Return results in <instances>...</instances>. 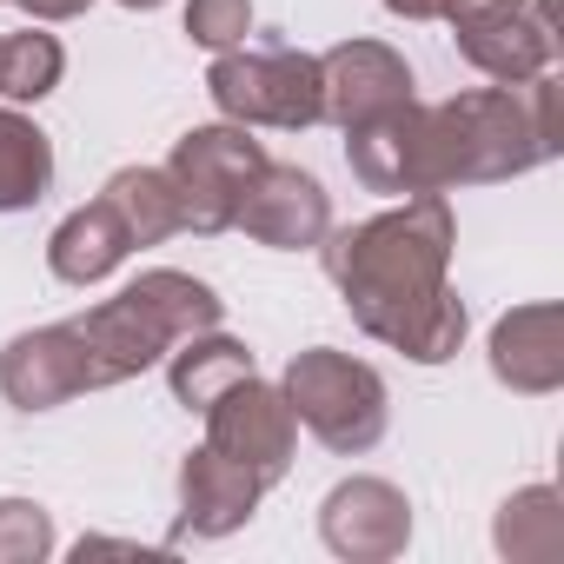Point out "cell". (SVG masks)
I'll return each mask as SVG.
<instances>
[{"label": "cell", "mask_w": 564, "mask_h": 564, "mask_svg": "<svg viewBox=\"0 0 564 564\" xmlns=\"http://www.w3.org/2000/svg\"><path fill=\"white\" fill-rule=\"evenodd\" d=\"M0 392H8V405H21V412H54V405L80 399V392H100L94 352L74 333V319L14 333L8 352H0Z\"/></svg>", "instance_id": "cell-8"}, {"label": "cell", "mask_w": 564, "mask_h": 564, "mask_svg": "<svg viewBox=\"0 0 564 564\" xmlns=\"http://www.w3.org/2000/svg\"><path fill=\"white\" fill-rule=\"evenodd\" d=\"M505 8H524V0H505Z\"/></svg>", "instance_id": "cell-27"}, {"label": "cell", "mask_w": 564, "mask_h": 564, "mask_svg": "<svg viewBox=\"0 0 564 564\" xmlns=\"http://www.w3.org/2000/svg\"><path fill=\"white\" fill-rule=\"evenodd\" d=\"M452 246L458 219L445 193H405L359 226H326L319 259L366 339L405 352L412 366H445L465 346V300L445 279Z\"/></svg>", "instance_id": "cell-1"}, {"label": "cell", "mask_w": 564, "mask_h": 564, "mask_svg": "<svg viewBox=\"0 0 564 564\" xmlns=\"http://www.w3.org/2000/svg\"><path fill=\"white\" fill-rule=\"evenodd\" d=\"M120 8H133V14H153V8H166V0H120Z\"/></svg>", "instance_id": "cell-26"}, {"label": "cell", "mask_w": 564, "mask_h": 564, "mask_svg": "<svg viewBox=\"0 0 564 564\" xmlns=\"http://www.w3.org/2000/svg\"><path fill=\"white\" fill-rule=\"evenodd\" d=\"M206 445L213 452H226V458H239L259 485H279L293 471V452H300V419H293V405H286V392L279 386H265L259 372H246V379H232L206 412Z\"/></svg>", "instance_id": "cell-7"}, {"label": "cell", "mask_w": 564, "mask_h": 564, "mask_svg": "<svg viewBox=\"0 0 564 564\" xmlns=\"http://www.w3.org/2000/svg\"><path fill=\"white\" fill-rule=\"evenodd\" d=\"M265 166V140H252V127L239 120H213L173 140L166 180L180 193V232H232V213L246 199V186Z\"/></svg>", "instance_id": "cell-6"}, {"label": "cell", "mask_w": 564, "mask_h": 564, "mask_svg": "<svg viewBox=\"0 0 564 564\" xmlns=\"http://www.w3.org/2000/svg\"><path fill=\"white\" fill-rule=\"evenodd\" d=\"M465 8V0H386V14H399V21H452Z\"/></svg>", "instance_id": "cell-24"}, {"label": "cell", "mask_w": 564, "mask_h": 564, "mask_svg": "<svg viewBox=\"0 0 564 564\" xmlns=\"http://www.w3.org/2000/svg\"><path fill=\"white\" fill-rule=\"evenodd\" d=\"M557 153V80H498L452 94L438 107H419V153H412V193H452V186H491L544 166Z\"/></svg>", "instance_id": "cell-2"}, {"label": "cell", "mask_w": 564, "mask_h": 564, "mask_svg": "<svg viewBox=\"0 0 564 564\" xmlns=\"http://www.w3.org/2000/svg\"><path fill=\"white\" fill-rule=\"evenodd\" d=\"M491 379L524 392V399H544L564 386V313L551 300L538 306H511L498 326H491Z\"/></svg>", "instance_id": "cell-14"}, {"label": "cell", "mask_w": 564, "mask_h": 564, "mask_svg": "<svg viewBox=\"0 0 564 564\" xmlns=\"http://www.w3.org/2000/svg\"><path fill=\"white\" fill-rule=\"evenodd\" d=\"M127 252H133V239H127V226H120V213L107 206V199H87V206H74L61 226H54V239H47V265H54V279L61 286H100V279H113L120 265H127Z\"/></svg>", "instance_id": "cell-15"}, {"label": "cell", "mask_w": 564, "mask_h": 564, "mask_svg": "<svg viewBox=\"0 0 564 564\" xmlns=\"http://www.w3.org/2000/svg\"><path fill=\"white\" fill-rule=\"evenodd\" d=\"M412 153H419V100L346 127V166H352V180L366 193L405 199L412 193Z\"/></svg>", "instance_id": "cell-16"}, {"label": "cell", "mask_w": 564, "mask_h": 564, "mask_svg": "<svg viewBox=\"0 0 564 564\" xmlns=\"http://www.w3.org/2000/svg\"><path fill=\"white\" fill-rule=\"evenodd\" d=\"M219 319H226V300L206 286V279H193L180 265H147L140 279H127L113 300L80 313L74 333L87 339L100 386H120V379H140L180 339H193V333H206Z\"/></svg>", "instance_id": "cell-3"}, {"label": "cell", "mask_w": 564, "mask_h": 564, "mask_svg": "<svg viewBox=\"0 0 564 564\" xmlns=\"http://www.w3.org/2000/svg\"><path fill=\"white\" fill-rule=\"evenodd\" d=\"M279 392H286L293 419L339 458H359L386 438V419H392V399H386V379L379 366L339 352V346H306L286 359V379H279Z\"/></svg>", "instance_id": "cell-4"}, {"label": "cell", "mask_w": 564, "mask_h": 564, "mask_svg": "<svg viewBox=\"0 0 564 564\" xmlns=\"http://www.w3.org/2000/svg\"><path fill=\"white\" fill-rule=\"evenodd\" d=\"M319 87H326V120L333 127H359L372 113H392L412 94V67L399 47L386 41H339L319 54Z\"/></svg>", "instance_id": "cell-12"}, {"label": "cell", "mask_w": 564, "mask_h": 564, "mask_svg": "<svg viewBox=\"0 0 564 564\" xmlns=\"http://www.w3.org/2000/svg\"><path fill=\"white\" fill-rule=\"evenodd\" d=\"M100 199L120 213L133 252H140V246H160V239L180 232V193H173L166 166H120V173L100 186Z\"/></svg>", "instance_id": "cell-19"}, {"label": "cell", "mask_w": 564, "mask_h": 564, "mask_svg": "<svg viewBox=\"0 0 564 564\" xmlns=\"http://www.w3.org/2000/svg\"><path fill=\"white\" fill-rule=\"evenodd\" d=\"M14 8H21L28 21H80L94 0H14Z\"/></svg>", "instance_id": "cell-25"}, {"label": "cell", "mask_w": 564, "mask_h": 564, "mask_svg": "<svg viewBox=\"0 0 564 564\" xmlns=\"http://www.w3.org/2000/svg\"><path fill=\"white\" fill-rule=\"evenodd\" d=\"M458 54L485 74V80H531V74H551L557 61V41H551V21L531 8H505V0H465V8L445 21Z\"/></svg>", "instance_id": "cell-10"}, {"label": "cell", "mask_w": 564, "mask_h": 564, "mask_svg": "<svg viewBox=\"0 0 564 564\" xmlns=\"http://www.w3.org/2000/svg\"><path fill=\"white\" fill-rule=\"evenodd\" d=\"M186 34L206 54L246 47V34H252V0H186Z\"/></svg>", "instance_id": "cell-23"}, {"label": "cell", "mask_w": 564, "mask_h": 564, "mask_svg": "<svg viewBox=\"0 0 564 564\" xmlns=\"http://www.w3.org/2000/svg\"><path fill=\"white\" fill-rule=\"evenodd\" d=\"M206 94L219 120H239V127L306 133L326 120L319 54H300V47H226L206 67Z\"/></svg>", "instance_id": "cell-5"}, {"label": "cell", "mask_w": 564, "mask_h": 564, "mask_svg": "<svg viewBox=\"0 0 564 564\" xmlns=\"http://www.w3.org/2000/svg\"><path fill=\"white\" fill-rule=\"evenodd\" d=\"M319 538L333 557H352V564H386L412 544V498L392 485V478H339L319 505Z\"/></svg>", "instance_id": "cell-9"}, {"label": "cell", "mask_w": 564, "mask_h": 564, "mask_svg": "<svg viewBox=\"0 0 564 564\" xmlns=\"http://www.w3.org/2000/svg\"><path fill=\"white\" fill-rule=\"evenodd\" d=\"M498 551L518 557V564H544L564 551V511H557V491L551 485H524L498 505V524H491Z\"/></svg>", "instance_id": "cell-20"}, {"label": "cell", "mask_w": 564, "mask_h": 564, "mask_svg": "<svg viewBox=\"0 0 564 564\" xmlns=\"http://www.w3.org/2000/svg\"><path fill=\"white\" fill-rule=\"evenodd\" d=\"M54 186V140L21 113L0 107V213H28Z\"/></svg>", "instance_id": "cell-18"}, {"label": "cell", "mask_w": 564, "mask_h": 564, "mask_svg": "<svg viewBox=\"0 0 564 564\" xmlns=\"http://www.w3.org/2000/svg\"><path fill=\"white\" fill-rule=\"evenodd\" d=\"M67 74V47L41 28H21V34H0V100H47Z\"/></svg>", "instance_id": "cell-21"}, {"label": "cell", "mask_w": 564, "mask_h": 564, "mask_svg": "<svg viewBox=\"0 0 564 564\" xmlns=\"http://www.w3.org/2000/svg\"><path fill=\"white\" fill-rule=\"evenodd\" d=\"M252 372V352L239 346V339H226L219 326H206V333H193V339H180L173 352H166V386H173V399L186 405V412H206L232 379H246Z\"/></svg>", "instance_id": "cell-17"}, {"label": "cell", "mask_w": 564, "mask_h": 564, "mask_svg": "<svg viewBox=\"0 0 564 564\" xmlns=\"http://www.w3.org/2000/svg\"><path fill=\"white\" fill-rule=\"evenodd\" d=\"M54 551V518L34 498H0V564H41Z\"/></svg>", "instance_id": "cell-22"}, {"label": "cell", "mask_w": 564, "mask_h": 564, "mask_svg": "<svg viewBox=\"0 0 564 564\" xmlns=\"http://www.w3.org/2000/svg\"><path fill=\"white\" fill-rule=\"evenodd\" d=\"M259 498H265V485L239 458H226L213 445L186 452L180 458V524H173V544L180 538H232L259 511Z\"/></svg>", "instance_id": "cell-13"}, {"label": "cell", "mask_w": 564, "mask_h": 564, "mask_svg": "<svg viewBox=\"0 0 564 564\" xmlns=\"http://www.w3.org/2000/svg\"><path fill=\"white\" fill-rule=\"evenodd\" d=\"M232 226H239L246 239L272 246V252H300V246H319V239H326V226H333V193H326L306 166L265 160L259 180L246 186Z\"/></svg>", "instance_id": "cell-11"}]
</instances>
